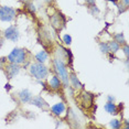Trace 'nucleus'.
Listing matches in <instances>:
<instances>
[{
	"label": "nucleus",
	"mask_w": 129,
	"mask_h": 129,
	"mask_svg": "<svg viewBox=\"0 0 129 129\" xmlns=\"http://www.w3.org/2000/svg\"><path fill=\"white\" fill-rule=\"evenodd\" d=\"M85 2H86L88 6H94L95 5V0H85Z\"/></svg>",
	"instance_id": "nucleus-24"
},
{
	"label": "nucleus",
	"mask_w": 129,
	"mask_h": 129,
	"mask_svg": "<svg viewBox=\"0 0 129 129\" xmlns=\"http://www.w3.org/2000/svg\"><path fill=\"white\" fill-rule=\"evenodd\" d=\"M28 8L30 9L31 12H36V6H34L33 4H29L28 5Z\"/></svg>",
	"instance_id": "nucleus-23"
},
{
	"label": "nucleus",
	"mask_w": 129,
	"mask_h": 129,
	"mask_svg": "<svg viewBox=\"0 0 129 129\" xmlns=\"http://www.w3.org/2000/svg\"><path fill=\"white\" fill-rule=\"evenodd\" d=\"M93 102H94V95L93 94H90L88 92H84L83 94H82V104H83L84 107L88 108L89 106H92Z\"/></svg>",
	"instance_id": "nucleus-8"
},
{
	"label": "nucleus",
	"mask_w": 129,
	"mask_h": 129,
	"mask_svg": "<svg viewBox=\"0 0 129 129\" xmlns=\"http://www.w3.org/2000/svg\"><path fill=\"white\" fill-rule=\"evenodd\" d=\"M44 1H45V2H51L52 0H44Z\"/></svg>",
	"instance_id": "nucleus-28"
},
{
	"label": "nucleus",
	"mask_w": 129,
	"mask_h": 129,
	"mask_svg": "<svg viewBox=\"0 0 129 129\" xmlns=\"http://www.w3.org/2000/svg\"><path fill=\"white\" fill-rule=\"evenodd\" d=\"M61 84H62V82H61V80L57 77L56 75L52 76L49 81V86L51 87V89H54V90H57L58 88H60Z\"/></svg>",
	"instance_id": "nucleus-14"
},
{
	"label": "nucleus",
	"mask_w": 129,
	"mask_h": 129,
	"mask_svg": "<svg viewBox=\"0 0 129 129\" xmlns=\"http://www.w3.org/2000/svg\"><path fill=\"white\" fill-rule=\"evenodd\" d=\"M8 61L10 63L14 64H22L27 61V51L24 49L16 48L10 52V54L8 55Z\"/></svg>",
	"instance_id": "nucleus-3"
},
{
	"label": "nucleus",
	"mask_w": 129,
	"mask_h": 129,
	"mask_svg": "<svg viewBox=\"0 0 129 129\" xmlns=\"http://www.w3.org/2000/svg\"><path fill=\"white\" fill-rule=\"evenodd\" d=\"M31 104L34 105V106L39 107V108H42V109H45V108H49V105L44 99H43L41 96H37V97H32L31 99Z\"/></svg>",
	"instance_id": "nucleus-11"
},
{
	"label": "nucleus",
	"mask_w": 129,
	"mask_h": 129,
	"mask_svg": "<svg viewBox=\"0 0 129 129\" xmlns=\"http://www.w3.org/2000/svg\"><path fill=\"white\" fill-rule=\"evenodd\" d=\"M69 81H70V83H71V86L74 89L77 90V89H82V88H83V84L80 82V80H78L77 76H76L74 73H72V74L70 75Z\"/></svg>",
	"instance_id": "nucleus-12"
},
{
	"label": "nucleus",
	"mask_w": 129,
	"mask_h": 129,
	"mask_svg": "<svg viewBox=\"0 0 129 129\" xmlns=\"http://www.w3.org/2000/svg\"><path fill=\"white\" fill-rule=\"evenodd\" d=\"M99 51L104 54H108L109 53V49H108V43L106 42H102L99 43Z\"/></svg>",
	"instance_id": "nucleus-18"
},
{
	"label": "nucleus",
	"mask_w": 129,
	"mask_h": 129,
	"mask_svg": "<svg viewBox=\"0 0 129 129\" xmlns=\"http://www.w3.org/2000/svg\"><path fill=\"white\" fill-rule=\"evenodd\" d=\"M16 18V10L11 7H1L0 8V20L4 22H11Z\"/></svg>",
	"instance_id": "nucleus-4"
},
{
	"label": "nucleus",
	"mask_w": 129,
	"mask_h": 129,
	"mask_svg": "<svg viewBox=\"0 0 129 129\" xmlns=\"http://www.w3.org/2000/svg\"><path fill=\"white\" fill-rule=\"evenodd\" d=\"M30 74L37 80H45L49 75V70L43 63H33L30 66Z\"/></svg>",
	"instance_id": "nucleus-2"
},
{
	"label": "nucleus",
	"mask_w": 129,
	"mask_h": 129,
	"mask_svg": "<svg viewBox=\"0 0 129 129\" xmlns=\"http://www.w3.org/2000/svg\"><path fill=\"white\" fill-rule=\"evenodd\" d=\"M109 126L114 129H119L120 127H121V121L118 120V119H113V120H110Z\"/></svg>",
	"instance_id": "nucleus-19"
},
{
	"label": "nucleus",
	"mask_w": 129,
	"mask_h": 129,
	"mask_svg": "<svg viewBox=\"0 0 129 129\" xmlns=\"http://www.w3.org/2000/svg\"><path fill=\"white\" fill-rule=\"evenodd\" d=\"M5 38L7 40H10V41H13V42H16V41L19 40V37H20V33L18 31V29H17L14 25H10L9 28H7L5 30Z\"/></svg>",
	"instance_id": "nucleus-5"
},
{
	"label": "nucleus",
	"mask_w": 129,
	"mask_h": 129,
	"mask_svg": "<svg viewBox=\"0 0 129 129\" xmlns=\"http://www.w3.org/2000/svg\"><path fill=\"white\" fill-rule=\"evenodd\" d=\"M104 109L106 110V113L110 114V115H117L118 114V106L116 104H114L113 102H107L104 105Z\"/></svg>",
	"instance_id": "nucleus-13"
},
{
	"label": "nucleus",
	"mask_w": 129,
	"mask_h": 129,
	"mask_svg": "<svg viewBox=\"0 0 129 129\" xmlns=\"http://www.w3.org/2000/svg\"><path fill=\"white\" fill-rule=\"evenodd\" d=\"M48 53H46L45 51H40L39 53H38L36 55V60L38 61V62H40V63H44L46 60H48Z\"/></svg>",
	"instance_id": "nucleus-16"
},
{
	"label": "nucleus",
	"mask_w": 129,
	"mask_h": 129,
	"mask_svg": "<svg viewBox=\"0 0 129 129\" xmlns=\"http://www.w3.org/2000/svg\"><path fill=\"white\" fill-rule=\"evenodd\" d=\"M19 99L22 104H27V103H30L32 99V93L29 89H22L21 92L18 94Z\"/></svg>",
	"instance_id": "nucleus-10"
},
{
	"label": "nucleus",
	"mask_w": 129,
	"mask_h": 129,
	"mask_svg": "<svg viewBox=\"0 0 129 129\" xmlns=\"http://www.w3.org/2000/svg\"><path fill=\"white\" fill-rule=\"evenodd\" d=\"M107 1H110V2H114L115 5H117V0H107Z\"/></svg>",
	"instance_id": "nucleus-26"
},
{
	"label": "nucleus",
	"mask_w": 129,
	"mask_h": 129,
	"mask_svg": "<svg viewBox=\"0 0 129 129\" xmlns=\"http://www.w3.org/2000/svg\"><path fill=\"white\" fill-rule=\"evenodd\" d=\"M65 109H66V107H65V105H64V103H57V104H55L53 105V106L51 107V111H52V114L55 116H62L64 113H65Z\"/></svg>",
	"instance_id": "nucleus-7"
},
{
	"label": "nucleus",
	"mask_w": 129,
	"mask_h": 129,
	"mask_svg": "<svg viewBox=\"0 0 129 129\" xmlns=\"http://www.w3.org/2000/svg\"><path fill=\"white\" fill-rule=\"evenodd\" d=\"M89 12L92 16H98V13H99V9L97 7H96L95 5L94 6H90V10H89Z\"/></svg>",
	"instance_id": "nucleus-21"
},
{
	"label": "nucleus",
	"mask_w": 129,
	"mask_h": 129,
	"mask_svg": "<svg viewBox=\"0 0 129 129\" xmlns=\"http://www.w3.org/2000/svg\"><path fill=\"white\" fill-rule=\"evenodd\" d=\"M54 67H55V71H56V73L58 75H60V80L61 82L64 84V86L65 87H69V71H67L66 69V65L64 64V62L61 58H55L54 60Z\"/></svg>",
	"instance_id": "nucleus-1"
},
{
	"label": "nucleus",
	"mask_w": 129,
	"mask_h": 129,
	"mask_svg": "<svg viewBox=\"0 0 129 129\" xmlns=\"http://www.w3.org/2000/svg\"><path fill=\"white\" fill-rule=\"evenodd\" d=\"M122 51H124V53H125V55H126V57H128V55H129V48H128V44H127V43H125V44H124Z\"/></svg>",
	"instance_id": "nucleus-22"
},
{
	"label": "nucleus",
	"mask_w": 129,
	"mask_h": 129,
	"mask_svg": "<svg viewBox=\"0 0 129 129\" xmlns=\"http://www.w3.org/2000/svg\"><path fill=\"white\" fill-rule=\"evenodd\" d=\"M20 72V65L19 64H14V63H10L7 66V74L9 76V78H13L16 75H18Z\"/></svg>",
	"instance_id": "nucleus-9"
},
{
	"label": "nucleus",
	"mask_w": 129,
	"mask_h": 129,
	"mask_svg": "<svg viewBox=\"0 0 129 129\" xmlns=\"http://www.w3.org/2000/svg\"><path fill=\"white\" fill-rule=\"evenodd\" d=\"M51 24L56 30H61L65 24V18L61 13H55L51 17Z\"/></svg>",
	"instance_id": "nucleus-6"
},
{
	"label": "nucleus",
	"mask_w": 129,
	"mask_h": 129,
	"mask_svg": "<svg viewBox=\"0 0 129 129\" xmlns=\"http://www.w3.org/2000/svg\"><path fill=\"white\" fill-rule=\"evenodd\" d=\"M125 2V7H128V0H124Z\"/></svg>",
	"instance_id": "nucleus-27"
},
{
	"label": "nucleus",
	"mask_w": 129,
	"mask_h": 129,
	"mask_svg": "<svg viewBox=\"0 0 129 129\" xmlns=\"http://www.w3.org/2000/svg\"><path fill=\"white\" fill-rule=\"evenodd\" d=\"M20 1H27V0H20Z\"/></svg>",
	"instance_id": "nucleus-29"
},
{
	"label": "nucleus",
	"mask_w": 129,
	"mask_h": 129,
	"mask_svg": "<svg viewBox=\"0 0 129 129\" xmlns=\"http://www.w3.org/2000/svg\"><path fill=\"white\" fill-rule=\"evenodd\" d=\"M63 42L65 45H70L72 43V37L70 34H64L63 36Z\"/></svg>",
	"instance_id": "nucleus-20"
},
{
	"label": "nucleus",
	"mask_w": 129,
	"mask_h": 129,
	"mask_svg": "<svg viewBox=\"0 0 129 129\" xmlns=\"http://www.w3.org/2000/svg\"><path fill=\"white\" fill-rule=\"evenodd\" d=\"M107 99H108V102H115V97H114V96H111V95H108L107 96Z\"/></svg>",
	"instance_id": "nucleus-25"
},
{
	"label": "nucleus",
	"mask_w": 129,
	"mask_h": 129,
	"mask_svg": "<svg viewBox=\"0 0 129 129\" xmlns=\"http://www.w3.org/2000/svg\"><path fill=\"white\" fill-rule=\"evenodd\" d=\"M108 49H109L110 53L115 54V53H117V52L119 51L120 44H119V43H117L115 40H114V41H109V42H108Z\"/></svg>",
	"instance_id": "nucleus-15"
},
{
	"label": "nucleus",
	"mask_w": 129,
	"mask_h": 129,
	"mask_svg": "<svg viewBox=\"0 0 129 129\" xmlns=\"http://www.w3.org/2000/svg\"><path fill=\"white\" fill-rule=\"evenodd\" d=\"M114 39L117 43H119V44H125L126 43V40H125V37L122 33H116L115 37H114Z\"/></svg>",
	"instance_id": "nucleus-17"
}]
</instances>
